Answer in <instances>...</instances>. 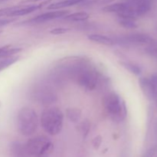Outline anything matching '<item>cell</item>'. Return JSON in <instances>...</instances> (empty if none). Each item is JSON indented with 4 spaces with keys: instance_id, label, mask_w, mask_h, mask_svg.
I'll return each mask as SVG.
<instances>
[{
    "instance_id": "1",
    "label": "cell",
    "mask_w": 157,
    "mask_h": 157,
    "mask_svg": "<svg viewBox=\"0 0 157 157\" xmlns=\"http://www.w3.org/2000/svg\"><path fill=\"white\" fill-rule=\"evenodd\" d=\"M41 124L45 133L51 136H56L62 130L64 113L58 107L46 109L41 113Z\"/></svg>"
},
{
    "instance_id": "2",
    "label": "cell",
    "mask_w": 157,
    "mask_h": 157,
    "mask_svg": "<svg viewBox=\"0 0 157 157\" xmlns=\"http://www.w3.org/2000/svg\"><path fill=\"white\" fill-rule=\"evenodd\" d=\"M104 109L110 119L113 121H122L126 118L127 110L124 101L115 92H110L103 100Z\"/></svg>"
},
{
    "instance_id": "3",
    "label": "cell",
    "mask_w": 157,
    "mask_h": 157,
    "mask_svg": "<svg viewBox=\"0 0 157 157\" xmlns=\"http://www.w3.org/2000/svg\"><path fill=\"white\" fill-rule=\"evenodd\" d=\"M17 127L18 132L23 136L33 135L38 127V118L36 112L28 107L20 109L17 116Z\"/></svg>"
},
{
    "instance_id": "4",
    "label": "cell",
    "mask_w": 157,
    "mask_h": 157,
    "mask_svg": "<svg viewBox=\"0 0 157 157\" xmlns=\"http://www.w3.org/2000/svg\"><path fill=\"white\" fill-rule=\"evenodd\" d=\"M25 147L28 154L35 157H49L54 150L52 141L44 136L29 140Z\"/></svg>"
},
{
    "instance_id": "5",
    "label": "cell",
    "mask_w": 157,
    "mask_h": 157,
    "mask_svg": "<svg viewBox=\"0 0 157 157\" xmlns=\"http://www.w3.org/2000/svg\"><path fill=\"white\" fill-rule=\"evenodd\" d=\"M116 44L124 46L130 45H142V44H150L154 40L150 35L144 33H133L124 35V36L116 37L113 38Z\"/></svg>"
},
{
    "instance_id": "6",
    "label": "cell",
    "mask_w": 157,
    "mask_h": 157,
    "mask_svg": "<svg viewBox=\"0 0 157 157\" xmlns=\"http://www.w3.org/2000/svg\"><path fill=\"white\" fill-rule=\"evenodd\" d=\"M32 95L35 101L44 105L52 104L57 100V95L55 92L50 87L43 84L37 86L32 90Z\"/></svg>"
},
{
    "instance_id": "7",
    "label": "cell",
    "mask_w": 157,
    "mask_h": 157,
    "mask_svg": "<svg viewBox=\"0 0 157 157\" xmlns=\"http://www.w3.org/2000/svg\"><path fill=\"white\" fill-rule=\"evenodd\" d=\"M135 18L148 13L153 6V0H124Z\"/></svg>"
},
{
    "instance_id": "8",
    "label": "cell",
    "mask_w": 157,
    "mask_h": 157,
    "mask_svg": "<svg viewBox=\"0 0 157 157\" xmlns=\"http://www.w3.org/2000/svg\"><path fill=\"white\" fill-rule=\"evenodd\" d=\"M69 11L67 10H58L52 11V12H45L41 15H38L35 18H32L29 21L30 23H42L45 21H51V20L57 19V18H64L67 15H68Z\"/></svg>"
},
{
    "instance_id": "9",
    "label": "cell",
    "mask_w": 157,
    "mask_h": 157,
    "mask_svg": "<svg viewBox=\"0 0 157 157\" xmlns=\"http://www.w3.org/2000/svg\"><path fill=\"white\" fill-rule=\"evenodd\" d=\"M139 84L144 95L149 100H154L156 94V88L153 86L150 78H140L139 80Z\"/></svg>"
},
{
    "instance_id": "10",
    "label": "cell",
    "mask_w": 157,
    "mask_h": 157,
    "mask_svg": "<svg viewBox=\"0 0 157 157\" xmlns=\"http://www.w3.org/2000/svg\"><path fill=\"white\" fill-rule=\"evenodd\" d=\"M48 2H44L41 3V4L38 5H32V6H21L18 8V9H16L15 11H14L13 12L11 15V18L12 17H18V16H22V15H28V14H30L32 12H35V11L38 10V9H41L44 5L48 4Z\"/></svg>"
},
{
    "instance_id": "11",
    "label": "cell",
    "mask_w": 157,
    "mask_h": 157,
    "mask_svg": "<svg viewBox=\"0 0 157 157\" xmlns=\"http://www.w3.org/2000/svg\"><path fill=\"white\" fill-rule=\"evenodd\" d=\"M87 38L90 41L96 42L100 44H104V45H114L116 44L114 39L110 37L106 36V35H98V34H91V35H87Z\"/></svg>"
},
{
    "instance_id": "12",
    "label": "cell",
    "mask_w": 157,
    "mask_h": 157,
    "mask_svg": "<svg viewBox=\"0 0 157 157\" xmlns=\"http://www.w3.org/2000/svg\"><path fill=\"white\" fill-rule=\"evenodd\" d=\"M85 0H63V1L58 2L52 3L48 6V9H53V10H58V9H64V8L70 7V6H75V5L79 4L83 2Z\"/></svg>"
},
{
    "instance_id": "13",
    "label": "cell",
    "mask_w": 157,
    "mask_h": 157,
    "mask_svg": "<svg viewBox=\"0 0 157 157\" xmlns=\"http://www.w3.org/2000/svg\"><path fill=\"white\" fill-rule=\"evenodd\" d=\"M90 17L88 13L85 12H75V13L70 14V15H67L66 16L64 17V18L67 21H84L87 20Z\"/></svg>"
},
{
    "instance_id": "14",
    "label": "cell",
    "mask_w": 157,
    "mask_h": 157,
    "mask_svg": "<svg viewBox=\"0 0 157 157\" xmlns=\"http://www.w3.org/2000/svg\"><path fill=\"white\" fill-rule=\"evenodd\" d=\"M66 116L70 121L77 123L81 120V110L78 108H68L66 110Z\"/></svg>"
},
{
    "instance_id": "15",
    "label": "cell",
    "mask_w": 157,
    "mask_h": 157,
    "mask_svg": "<svg viewBox=\"0 0 157 157\" xmlns=\"http://www.w3.org/2000/svg\"><path fill=\"white\" fill-rule=\"evenodd\" d=\"M12 152L14 157H26L28 154L25 150V147L19 143H14L12 145Z\"/></svg>"
},
{
    "instance_id": "16",
    "label": "cell",
    "mask_w": 157,
    "mask_h": 157,
    "mask_svg": "<svg viewBox=\"0 0 157 157\" xmlns=\"http://www.w3.org/2000/svg\"><path fill=\"white\" fill-rule=\"evenodd\" d=\"M18 58H19V56H15V55L0 58V71L5 70L8 67L18 61Z\"/></svg>"
},
{
    "instance_id": "17",
    "label": "cell",
    "mask_w": 157,
    "mask_h": 157,
    "mask_svg": "<svg viewBox=\"0 0 157 157\" xmlns=\"http://www.w3.org/2000/svg\"><path fill=\"white\" fill-rule=\"evenodd\" d=\"M121 64H122L123 67H125L129 71L136 75H140L141 72H142L141 67L139 65H137V64H134L133 62H130V61H122V62H121Z\"/></svg>"
},
{
    "instance_id": "18",
    "label": "cell",
    "mask_w": 157,
    "mask_h": 157,
    "mask_svg": "<svg viewBox=\"0 0 157 157\" xmlns=\"http://www.w3.org/2000/svg\"><path fill=\"white\" fill-rule=\"evenodd\" d=\"M119 24L122 27L128 29H134L137 28L135 19L130 18H119Z\"/></svg>"
},
{
    "instance_id": "19",
    "label": "cell",
    "mask_w": 157,
    "mask_h": 157,
    "mask_svg": "<svg viewBox=\"0 0 157 157\" xmlns=\"http://www.w3.org/2000/svg\"><path fill=\"white\" fill-rule=\"evenodd\" d=\"M146 52L150 56L153 57L155 59H157V41H153V42L148 44L146 48Z\"/></svg>"
},
{
    "instance_id": "20",
    "label": "cell",
    "mask_w": 157,
    "mask_h": 157,
    "mask_svg": "<svg viewBox=\"0 0 157 157\" xmlns=\"http://www.w3.org/2000/svg\"><path fill=\"white\" fill-rule=\"evenodd\" d=\"M90 124L87 120H85V121H82V122L80 124L79 130L84 138H85L86 136H87V134H88L89 130H90Z\"/></svg>"
},
{
    "instance_id": "21",
    "label": "cell",
    "mask_w": 157,
    "mask_h": 157,
    "mask_svg": "<svg viewBox=\"0 0 157 157\" xmlns=\"http://www.w3.org/2000/svg\"><path fill=\"white\" fill-rule=\"evenodd\" d=\"M20 7V6H11V7H6L0 9V17H10L12 15V12L18 9Z\"/></svg>"
},
{
    "instance_id": "22",
    "label": "cell",
    "mask_w": 157,
    "mask_h": 157,
    "mask_svg": "<svg viewBox=\"0 0 157 157\" xmlns=\"http://www.w3.org/2000/svg\"><path fill=\"white\" fill-rule=\"evenodd\" d=\"M69 31L70 29L67 28H55L50 31V33L52 35H61V34L67 33Z\"/></svg>"
},
{
    "instance_id": "23",
    "label": "cell",
    "mask_w": 157,
    "mask_h": 157,
    "mask_svg": "<svg viewBox=\"0 0 157 157\" xmlns=\"http://www.w3.org/2000/svg\"><path fill=\"white\" fill-rule=\"evenodd\" d=\"M92 143H93V146L94 147V149L98 150L100 147V146H101V143H102V137H101V136H96V137L93 140V142Z\"/></svg>"
},
{
    "instance_id": "24",
    "label": "cell",
    "mask_w": 157,
    "mask_h": 157,
    "mask_svg": "<svg viewBox=\"0 0 157 157\" xmlns=\"http://www.w3.org/2000/svg\"><path fill=\"white\" fill-rule=\"evenodd\" d=\"M156 147H152V148L149 149L142 157H153L154 155L156 154Z\"/></svg>"
},
{
    "instance_id": "25",
    "label": "cell",
    "mask_w": 157,
    "mask_h": 157,
    "mask_svg": "<svg viewBox=\"0 0 157 157\" xmlns=\"http://www.w3.org/2000/svg\"><path fill=\"white\" fill-rule=\"evenodd\" d=\"M150 80H151L153 86H154L155 88H156V91L157 90V74H154V75H152L151 78H150Z\"/></svg>"
},
{
    "instance_id": "26",
    "label": "cell",
    "mask_w": 157,
    "mask_h": 157,
    "mask_svg": "<svg viewBox=\"0 0 157 157\" xmlns=\"http://www.w3.org/2000/svg\"><path fill=\"white\" fill-rule=\"evenodd\" d=\"M113 0H94L91 2V3H98V4H107L110 3Z\"/></svg>"
},
{
    "instance_id": "27",
    "label": "cell",
    "mask_w": 157,
    "mask_h": 157,
    "mask_svg": "<svg viewBox=\"0 0 157 157\" xmlns=\"http://www.w3.org/2000/svg\"><path fill=\"white\" fill-rule=\"evenodd\" d=\"M13 21L14 19H12V18H11V19H1L0 20V26L6 25L9 24V23H11Z\"/></svg>"
},
{
    "instance_id": "28",
    "label": "cell",
    "mask_w": 157,
    "mask_h": 157,
    "mask_svg": "<svg viewBox=\"0 0 157 157\" xmlns=\"http://www.w3.org/2000/svg\"><path fill=\"white\" fill-rule=\"evenodd\" d=\"M41 1H46V0H24L21 2V3H29V2H37Z\"/></svg>"
},
{
    "instance_id": "29",
    "label": "cell",
    "mask_w": 157,
    "mask_h": 157,
    "mask_svg": "<svg viewBox=\"0 0 157 157\" xmlns=\"http://www.w3.org/2000/svg\"><path fill=\"white\" fill-rule=\"evenodd\" d=\"M155 99H157V90L156 91V94H155Z\"/></svg>"
},
{
    "instance_id": "30",
    "label": "cell",
    "mask_w": 157,
    "mask_h": 157,
    "mask_svg": "<svg viewBox=\"0 0 157 157\" xmlns=\"http://www.w3.org/2000/svg\"><path fill=\"white\" fill-rule=\"evenodd\" d=\"M156 32H157V25H156Z\"/></svg>"
},
{
    "instance_id": "31",
    "label": "cell",
    "mask_w": 157,
    "mask_h": 157,
    "mask_svg": "<svg viewBox=\"0 0 157 157\" xmlns=\"http://www.w3.org/2000/svg\"><path fill=\"white\" fill-rule=\"evenodd\" d=\"M156 106H157V99H156Z\"/></svg>"
}]
</instances>
